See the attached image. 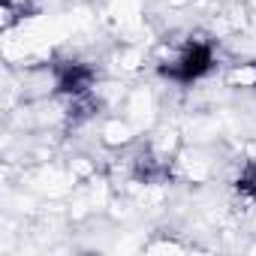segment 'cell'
Returning a JSON list of instances; mask_svg holds the SVG:
<instances>
[{
    "mask_svg": "<svg viewBox=\"0 0 256 256\" xmlns=\"http://www.w3.org/2000/svg\"><path fill=\"white\" fill-rule=\"evenodd\" d=\"M238 190L256 193V166H247V169H244V175L238 178Z\"/></svg>",
    "mask_w": 256,
    "mask_h": 256,
    "instance_id": "cell-3",
    "label": "cell"
},
{
    "mask_svg": "<svg viewBox=\"0 0 256 256\" xmlns=\"http://www.w3.org/2000/svg\"><path fill=\"white\" fill-rule=\"evenodd\" d=\"M214 66V52L208 42L202 40H187L169 48V54L160 60V72L178 84H190L196 78H202L208 70Z\"/></svg>",
    "mask_w": 256,
    "mask_h": 256,
    "instance_id": "cell-1",
    "label": "cell"
},
{
    "mask_svg": "<svg viewBox=\"0 0 256 256\" xmlns=\"http://www.w3.org/2000/svg\"><path fill=\"white\" fill-rule=\"evenodd\" d=\"M229 88H256V64H241L226 76Z\"/></svg>",
    "mask_w": 256,
    "mask_h": 256,
    "instance_id": "cell-2",
    "label": "cell"
}]
</instances>
